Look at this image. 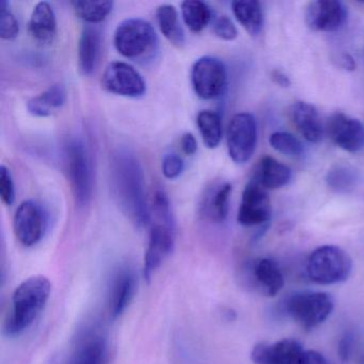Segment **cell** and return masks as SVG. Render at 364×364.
Masks as SVG:
<instances>
[{
  "instance_id": "cell-1",
  "label": "cell",
  "mask_w": 364,
  "mask_h": 364,
  "mask_svg": "<svg viewBox=\"0 0 364 364\" xmlns=\"http://www.w3.org/2000/svg\"><path fill=\"white\" fill-rule=\"evenodd\" d=\"M110 176L114 198L122 212L137 227L150 225V205L144 191V170L139 161L127 151L112 155Z\"/></svg>"
},
{
  "instance_id": "cell-2",
  "label": "cell",
  "mask_w": 364,
  "mask_h": 364,
  "mask_svg": "<svg viewBox=\"0 0 364 364\" xmlns=\"http://www.w3.org/2000/svg\"><path fill=\"white\" fill-rule=\"evenodd\" d=\"M50 291V281L41 274L23 281L12 295L11 309L4 323V333L14 338L26 331L46 308Z\"/></svg>"
},
{
  "instance_id": "cell-3",
  "label": "cell",
  "mask_w": 364,
  "mask_h": 364,
  "mask_svg": "<svg viewBox=\"0 0 364 364\" xmlns=\"http://www.w3.org/2000/svg\"><path fill=\"white\" fill-rule=\"evenodd\" d=\"M353 259L338 246L326 245L315 249L306 263V274L317 284L331 285L344 282L350 276Z\"/></svg>"
},
{
  "instance_id": "cell-4",
  "label": "cell",
  "mask_w": 364,
  "mask_h": 364,
  "mask_svg": "<svg viewBox=\"0 0 364 364\" xmlns=\"http://www.w3.org/2000/svg\"><path fill=\"white\" fill-rule=\"evenodd\" d=\"M114 42L119 54L125 58L141 60L156 50L159 38L148 21L127 18L117 27Z\"/></svg>"
},
{
  "instance_id": "cell-5",
  "label": "cell",
  "mask_w": 364,
  "mask_h": 364,
  "mask_svg": "<svg viewBox=\"0 0 364 364\" xmlns=\"http://www.w3.org/2000/svg\"><path fill=\"white\" fill-rule=\"evenodd\" d=\"M65 157L74 201L78 208H85L92 197L93 171L90 155L82 140L72 139L65 146Z\"/></svg>"
},
{
  "instance_id": "cell-6",
  "label": "cell",
  "mask_w": 364,
  "mask_h": 364,
  "mask_svg": "<svg viewBox=\"0 0 364 364\" xmlns=\"http://www.w3.org/2000/svg\"><path fill=\"white\" fill-rule=\"evenodd\" d=\"M285 309L302 329L312 330L333 312L334 300L330 294L323 291H299L287 299Z\"/></svg>"
},
{
  "instance_id": "cell-7",
  "label": "cell",
  "mask_w": 364,
  "mask_h": 364,
  "mask_svg": "<svg viewBox=\"0 0 364 364\" xmlns=\"http://www.w3.org/2000/svg\"><path fill=\"white\" fill-rule=\"evenodd\" d=\"M191 80L193 91L200 99H217L227 89V68L220 59L203 56L193 63Z\"/></svg>"
},
{
  "instance_id": "cell-8",
  "label": "cell",
  "mask_w": 364,
  "mask_h": 364,
  "mask_svg": "<svg viewBox=\"0 0 364 364\" xmlns=\"http://www.w3.org/2000/svg\"><path fill=\"white\" fill-rule=\"evenodd\" d=\"M257 144V127L255 117L248 112L235 114L227 129L228 152L238 165L250 161Z\"/></svg>"
},
{
  "instance_id": "cell-9",
  "label": "cell",
  "mask_w": 364,
  "mask_h": 364,
  "mask_svg": "<svg viewBox=\"0 0 364 364\" xmlns=\"http://www.w3.org/2000/svg\"><path fill=\"white\" fill-rule=\"evenodd\" d=\"M102 85L108 92L129 99H138L146 92V80L141 74L123 61H114L106 67Z\"/></svg>"
},
{
  "instance_id": "cell-10",
  "label": "cell",
  "mask_w": 364,
  "mask_h": 364,
  "mask_svg": "<svg viewBox=\"0 0 364 364\" xmlns=\"http://www.w3.org/2000/svg\"><path fill=\"white\" fill-rule=\"evenodd\" d=\"M176 245V223L152 221L148 248L144 255V276L150 280L171 255Z\"/></svg>"
},
{
  "instance_id": "cell-11",
  "label": "cell",
  "mask_w": 364,
  "mask_h": 364,
  "mask_svg": "<svg viewBox=\"0 0 364 364\" xmlns=\"http://www.w3.org/2000/svg\"><path fill=\"white\" fill-rule=\"evenodd\" d=\"M272 218V202L267 191L251 178L242 191L237 221L244 227L265 225Z\"/></svg>"
},
{
  "instance_id": "cell-12",
  "label": "cell",
  "mask_w": 364,
  "mask_h": 364,
  "mask_svg": "<svg viewBox=\"0 0 364 364\" xmlns=\"http://www.w3.org/2000/svg\"><path fill=\"white\" fill-rule=\"evenodd\" d=\"M304 346L294 338L259 342L251 350V360L255 364H304Z\"/></svg>"
},
{
  "instance_id": "cell-13",
  "label": "cell",
  "mask_w": 364,
  "mask_h": 364,
  "mask_svg": "<svg viewBox=\"0 0 364 364\" xmlns=\"http://www.w3.org/2000/svg\"><path fill=\"white\" fill-rule=\"evenodd\" d=\"M304 20L312 31L333 33L346 22L347 10L336 0H315L306 8Z\"/></svg>"
},
{
  "instance_id": "cell-14",
  "label": "cell",
  "mask_w": 364,
  "mask_h": 364,
  "mask_svg": "<svg viewBox=\"0 0 364 364\" xmlns=\"http://www.w3.org/2000/svg\"><path fill=\"white\" fill-rule=\"evenodd\" d=\"M46 229L43 210L35 201L27 200L20 204L14 218V230L18 242L33 247L41 240Z\"/></svg>"
},
{
  "instance_id": "cell-15",
  "label": "cell",
  "mask_w": 364,
  "mask_h": 364,
  "mask_svg": "<svg viewBox=\"0 0 364 364\" xmlns=\"http://www.w3.org/2000/svg\"><path fill=\"white\" fill-rule=\"evenodd\" d=\"M328 135L334 144L349 153H358L364 148V125L358 119L336 112L330 117Z\"/></svg>"
},
{
  "instance_id": "cell-16",
  "label": "cell",
  "mask_w": 364,
  "mask_h": 364,
  "mask_svg": "<svg viewBox=\"0 0 364 364\" xmlns=\"http://www.w3.org/2000/svg\"><path fill=\"white\" fill-rule=\"evenodd\" d=\"M108 360L109 348L106 338L97 332H88L78 338L65 357L52 364H107Z\"/></svg>"
},
{
  "instance_id": "cell-17",
  "label": "cell",
  "mask_w": 364,
  "mask_h": 364,
  "mask_svg": "<svg viewBox=\"0 0 364 364\" xmlns=\"http://www.w3.org/2000/svg\"><path fill=\"white\" fill-rule=\"evenodd\" d=\"M291 120L302 137L311 144H318L323 136L321 117L314 106L306 102H297L291 110Z\"/></svg>"
},
{
  "instance_id": "cell-18",
  "label": "cell",
  "mask_w": 364,
  "mask_h": 364,
  "mask_svg": "<svg viewBox=\"0 0 364 364\" xmlns=\"http://www.w3.org/2000/svg\"><path fill=\"white\" fill-rule=\"evenodd\" d=\"M136 278L129 268L119 270L112 280L109 293V312L114 318L121 316L133 300Z\"/></svg>"
},
{
  "instance_id": "cell-19",
  "label": "cell",
  "mask_w": 364,
  "mask_h": 364,
  "mask_svg": "<svg viewBox=\"0 0 364 364\" xmlns=\"http://www.w3.org/2000/svg\"><path fill=\"white\" fill-rule=\"evenodd\" d=\"M28 31L31 37L39 43L50 44L54 41L57 33V20L50 4L41 1L35 6L29 20Z\"/></svg>"
},
{
  "instance_id": "cell-20",
  "label": "cell",
  "mask_w": 364,
  "mask_h": 364,
  "mask_svg": "<svg viewBox=\"0 0 364 364\" xmlns=\"http://www.w3.org/2000/svg\"><path fill=\"white\" fill-rule=\"evenodd\" d=\"M291 170L272 156H264L257 166L252 180L266 191L282 188L291 182Z\"/></svg>"
},
{
  "instance_id": "cell-21",
  "label": "cell",
  "mask_w": 364,
  "mask_h": 364,
  "mask_svg": "<svg viewBox=\"0 0 364 364\" xmlns=\"http://www.w3.org/2000/svg\"><path fill=\"white\" fill-rule=\"evenodd\" d=\"M252 277L257 289L268 297H274L284 287V277L278 264L272 259L263 257L252 266Z\"/></svg>"
},
{
  "instance_id": "cell-22",
  "label": "cell",
  "mask_w": 364,
  "mask_h": 364,
  "mask_svg": "<svg viewBox=\"0 0 364 364\" xmlns=\"http://www.w3.org/2000/svg\"><path fill=\"white\" fill-rule=\"evenodd\" d=\"M101 56V35L97 29L86 27L78 42V67L82 75L90 76L95 72Z\"/></svg>"
},
{
  "instance_id": "cell-23",
  "label": "cell",
  "mask_w": 364,
  "mask_h": 364,
  "mask_svg": "<svg viewBox=\"0 0 364 364\" xmlns=\"http://www.w3.org/2000/svg\"><path fill=\"white\" fill-rule=\"evenodd\" d=\"M67 101V89L63 85L56 84L50 87L41 95L33 97L27 103L29 114L35 117H50L61 109Z\"/></svg>"
},
{
  "instance_id": "cell-24",
  "label": "cell",
  "mask_w": 364,
  "mask_h": 364,
  "mask_svg": "<svg viewBox=\"0 0 364 364\" xmlns=\"http://www.w3.org/2000/svg\"><path fill=\"white\" fill-rule=\"evenodd\" d=\"M232 11L237 22L245 31L257 37L262 33L264 25L263 10L257 0H237L232 3Z\"/></svg>"
},
{
  "instance_id": "cell-25",
  "label": "cell",
  "mask_w": 364,
  "mask_h": 364,
  "mask_svg": "<svg viewBox=\"0 0 364 364\" xmlns=\"http://www.w3.org/2000/svg\"><path fill=\"white\" fill-rule=\"evenodd\" d=\"M157 25L164 37L178 48L185 46V33L181 25L178 12L172 5L159 6L155 12Z\"/></svg>"
},
{
  "instance_id": "cell-26",
  "label": "cell",
  "mask_w": 364,
  "mask_h": 364,
  "mask_svg": "<svg viewBox=\"0 0 364 364\" xmlns=\"http://www.w3.org/2000/svg\"><path fill=\"white\" fill-rule=\"evenodd\" d=\"M232 185L223 183L206 197L203 213L213 223H223L229 215Z\"/></svg>"
},
{
  "instance_id": "cell-27",
  "label": "cell",
  "mask_w": 364,
  "mask_h": 364,
  "mask_svg": "<svg viewBox=\"0 0 364 364\" xmlns=\"http://www.w3.org/2000/svg\"><path fill=\"white\" fill-rule=\"evenodd\" d=\"M183 21L193 33H201L214 18L208 4L200 0H186L181 5Z\"/></svg>"
},
{
  "instance_id": "cell-28",
  "label": "cell",
  "mask_w": 364,
  "mask_h": 364,
  "mask_svg": "<svg viewBox=\"0 0 364 364\" xmlns=\"http://www.w3.org/2000/svg\"><path fill=\"white\" fill-rule=\"evenodd\" d=\"M197 125L206 148L216 149L223 139V121L217 112L210 110L200 112L197 116Z\"/></svg>"
},
{
  "instance_id": "cell-29",
  "label": "cell",
  "mask_w": 364,
  "mask_h": 364,
  "mask_svg": "<svg viewBox=\"0 0 364 364\" xmlns=\"http://www.w3.org/2000/svg\"><path fill=\"white\" fill-rule=\"evenodd\" d=\"M326 182L330 191L345 195L355 191L359 182V174L350 166L336 165L328 171Z\"/></svg>"
},
{
  "instance_id": "cell-30",
  "label": "cell",
  "mask_w": 364,
  "mask_h": 364,
  "mask_svg": "<svg viewBox=\"0 0 364 364\" xmlns=\"http://www.w3.org/2000/svg\"><path fill=\"white\" fill-rule=\"evenodd\" d=\"M71 6L76 16L89 24L103 22L114 9L112 1L75 0V1H71Z\"/></svg>"
},
{
  "instance_id": "cell-31",
  "label": "cell",
  "mask_w": 364,
  "mask_h": 364,
  "mask_svg": "<svg viewBox=\"0 0 364 364\" xmlns=\"http://www.w3.org/2000/svg\"><path fill=\"white\" fill-rule=\"evenodd\" d=\"M272 148L287 156H300L304 153V144L293 134L287 132H276L269 137Z\"/></svg>"
},
{
  "instance_id": "cell-32",
  "label": "cell",
  "mask_w": 364,
  "mask_h": 364,
  "mask_svg": "<svg viewBox=\"0 0 364 364\" xmlns=\"http://www.w3.org/2000/svg\"><path fill=\"white\" fill-rule=\"evenodd\" d=\"M20 33V24L9 8L7 1L0 3V38L3 40L16 39Z\"/></svg>"
},
{
  "instance_id": "cell-33",
  "label": "cell",
  "mask_w": 364,
  "mask_h": 364,
  "mask_svg": "<svg viewBox=\"0 0 364 364\" xmlns=\"http://www.w3.org/2000/svg\"><path fill=\"white\" fill-rule=\"evenodd\" d=\"M212 28L214 35L225 41H233L238 36L235 24L232 22L229 16L223 14L214 16L212 21Z\"/></svg>"
},
{
  "instance_id": "cell-34",
  "label": "cell",
  "mask_w": 364,
  "mask_h": 364,
  "mask_svg": "<svg viewBox=\"0 0 364 364\" xmlns=\"http://www.w3.org/2000/svg\"><path fill=\"white\" fill-rule=\"evenodd\" d=\"M0 197L7 206H11L16 200L14 178L10 170L4 165L0 167Z\"/></svg>"
},
{
  "instance_id": "cell-35",
  "label": "cell",
  "mask_w": 364,
  "mask_h": 364,
  "mask_svg": "<svg viewBox=\"0 0 364 364\" xmlns=\"http://www.w3.org/2000/svg\"><path fill=\"white\" fill-rule=\"evenodd\" d=\"M185 169L184 161L176 153H168L161 161V171L164 176L169 180H174L181 176Z\"/></svg>"
},
{
  "instance_id": "cell-36",
  "label": "cell",
  "mask_w": 364,
  "mask_h": 364,
  "mask_svg": "<svg viewBox=\"0 0 364 364\" xmlns=\"http://www.w3.org/2000/svg\"><path fill=\"white\" fill-rule=\"evenodd\" d=\"M180 144L183 153L187 155V156H193V155L197 153L198 142L193 134L185 133L184 135L181 137Z\"/></svg>"
},
{
  "instance_id": "cell-37",
  "label": "cell",
  "mask_w": 364,
  "mask_h": 364,
  "mask_svg": "<svg viewBox=\"0 0 364 364\" xmlns=\"http://www.w3.org/2000/svg\"><path fill=\"white\" fill-rule=\"evenodd\" d=\"M304 364H330V362L318 351L306 350Z\"/></svg>"
},
{
  "instance_id": "cell-38",
  "label": "cell",
  "mask_w": 364,
  "mask_h": 364,
  "mask_svg": "<svg viewBox=\"0 0 364 364\" xmlns=\"http://www.w3.org/2000/svg\"><path fill=\"white\" fill-rule=\"evenodd\" d=\"M272 82L278 86L282 87V88H289L291 87V82L289 78L285 75L283 72L279 71V70H274L270 74Z\"/></svg>"
},
{
  "instance_id": "cell-39",
  "label": "cell",
  "mask_w": 364,
  "mask_h": 364,
  "mask_svg": "<svg viewBox=\"0 0 364 364\" xmlns=\"http://www.w3.org/2000/svg\"><path fill=\"white\" fill-rule=\"evenodd\" d=\"M350 345L351 342L349 336H345L344 338L340 341V344H338V353H340V357L342 358L343 361L348 359Z\"/></svg>"
},
{
  "instance_id": "cell-40",
  "label": "cell",
  "mask_w": 364,
  "mask_h": 364,
  "mask_svg": "<svg viewBox=\"0 0 364 364\" xmlns=\"http://www.w3.org/2000/svg\"><path fill=\"white\" fill-rule=\"evenodd\" d=\"M341 63H342V67L344 68L347 71H355V59L350 56V55L344 54L341 57Z\"/></svg>"
}]
</instances>
